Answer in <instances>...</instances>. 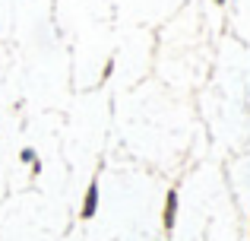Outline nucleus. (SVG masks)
<instances>
[{
	"label": "nucleus",
	"instance_id": "3",
	"mask_svg": "<svg viewBox=\"0 0 250 241\" xmlns=\"http://www.w3.org/2000/svg\"><path fill=\"white\" fill-rule=\"evenodd\" d=\"M219 3H222V0H219Z\"/></svg>",
	"mask_w": 250,
	"mask_h": 241
},
{
	"label": "nucleus",
	"instance_id": "1",
	"mask_svg": "<svg viewBox=\"0 0 250 241\" xmlns=\"http://www.w3.org/2000/svg\"><path fill=\"white\" fill-rule=\"evenodd\" d=\"M95 203H98V191H95V184L89 187V197H85V216H92V210H95Z\"/></svg>",
	"mask_w": 250,
	"mask_h": 241
},
{
	"label": "nucleus",
	"instance_id": "2",
	"mask_svg": "<svg viewBox=\"0 0 250 241\" xmlns=\"http://www.w3.org/2000/svg\"><path fill=\"white\" fill-rule=\"evenodd\" d=\"M165 222H168V225L174 222V194L168 197V216H165Z\"/></svg>",
	"mask_w": 250,
	"mask_h": 241
}]
</instances>
